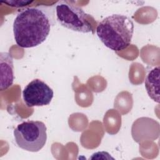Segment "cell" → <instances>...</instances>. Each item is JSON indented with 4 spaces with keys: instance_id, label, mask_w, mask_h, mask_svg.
I'll return each mask as SVG.
<instances>
[{
    "instance_id": "6da1fadb",
    "label": "cell",
    "mask_w": 160,
    "mask_h": 160,
    "mask_svg": "<svg viewBox=\"0 0 160 160\" xmlns=\"http://www.w3.org/2000/svg\"><path fill=\"white\" fill-rule=\"evenodd\" d=\"M51 26L49 15L42 7L26 8L17 14L13 22L16 43L23 48L38 46L48 38Z\"/></svg>"
},
{
    "instance_id": "7a4b0ae2",
    "label": "cell",
    "mask_w": 160,
    "mask_h": 160,
    "mask_svg": "<svg viewBox=\"0 0 160 160\" xmlns=\"http://www.w3.org/2000/svg\"><path fill=\"white\" fill-rule=\"evenodd\" d=\"M96 34L110 49L120 51L131 44L134 32V23L127 16L114 14L107 16L97 26Z\"/></svg>"
},
{
    "instance_id": "3957f363",
    "label": "cell",
    "mask_w": 160,
    "mask_h": 160,
    "mask_svg": "<svg viewBox=\"0 0 160 160\" xmlns=\"http://www.w3.org/2000/svg\"><path fill=\"white\" fill-rule=\"evenodd\" d=\"M46 126L39 121H28L17 126L14 136L17 145L29 152H38L45 145L47 140Z\"/></svg>"
},
{
    "instance_id": "277c9868",
    "label": "cell",
    "mask_w": 160,
    "mask_h": 160,
    "mask_svg": "<svg viewBox=\"0 0 160 160\" xmlns=\"http://www.w3.org/2000/svg\"><path fill=\"white\" fill-rule=\"evenodd\" d=\"M56 19L63 27L73 31L94 33L90 21L93 18L81 8L67 1H59L56 6Z\"/></svg>"
},
{
    "instance_id": "5b68a950",
    "label": "cell",
    "mask_w": 160,
    "mask_h": 160,
    "mask_svg": "<svg viewBox=\"0 0 160 160\" xmlns=\"http://www.w3.org/2000/svg\"><path fill=\"white\" fill-rule=\"evenodd\" d=\"M53 96V90L39 79L31 81L22 91L23 100L28 107L48 105Z\"/></svg>"
},
{
    "instance_id": "8992f818",
    "label": "cell",
    "mask_w": 160,
    "mask_h": 160,
    "mask_svg": "<svg viewBox=\"0 0 160 160\" xmlns=\"http://www.w3.org/2000/svg\"><path fill=\"white\" fill-rule=\"evenodd\" d=\"M1 91L6 90L12 86L14 81V66L12 56L6 52L0 53Z\"/></svg>"
},
{
    "instance_id": "52a82bcc",
    "label": "cell",
    "mask_w": 160,
    "mask_h": 160,
    "mask_svg": "<svg viewBox=\"0 0 160 160\" xmlns=\"http://www.w3.org/2000/svg\"><path fill=\"white\" fill-rule=\"evenodd\" d=\"M159 66H156L149 71L144 81V86L148 96L158 103H159Z\"/></svg>"
},
{
    "instance_id": "ba28073f",
    "label": "cell",
    "mask_w": 160,
    "mask_h": 160,
    "mask_svg": "<svg viewBox=\"0 0 160 160\" xmlns=\"http://www.w3.org/2000/svg\"><path fill=\"white\" fill-rule=\"evenodd\" d=\"M32 2V1H22V0L14 1V0H12V1H6L2 2H4V3L8 4L9 6H13V7H22V6H26L29 4H31Z\"/></svg>"
}]
</instances>
